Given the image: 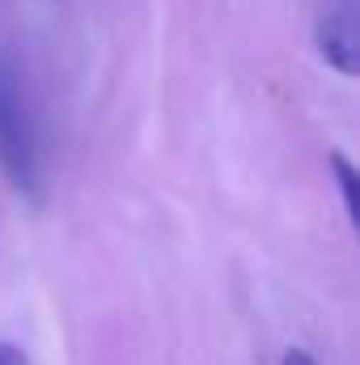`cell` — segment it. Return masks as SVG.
<instances>
[{"instance_id": "obj_1", "label": "cell", "mask_w": 360, "mask_h": 365, "mask_svg": "<svg viewBox=\"0 0 360 365\" xmlns=\"http://www.w3.org/2000/svg\"><path fill=\"white\" fill-rule=\"evenodd\" d=\"M0 166L21 195L30 200L43 195L38 128H34V110H30V98L13 60H0Z\"/></svg>"}, {"instance_id": "obj_2", "label": "cell", "mask_w": 360, "mask_h": 365, "mask_svg": "<svg viewBox=\"0 0 360 365\" xmlns=\"http://www.w3.org/2000/svg\"><path fill=\"white\" fill-rule=\"evenodd\" d=\"M318 51L327 56V64L335 73H344V77L356 73V17H352L348 0L322 17V26H318Z\"/></svg>"}, {"instance_id": "obj_3", "label": "cell", "mask_w": 360, "mask_h": 365, "mask_svg": "<svg viewBox=\"0 0 360 365\" xmlns=\"http://www.w3.org/2000/svg\"><path fill=\"white\" fill-rule=\"evenodd\" d=\"M327 170H331V179L339 187V200H344L348 217L356 221L360 217V187H356V166H352V158H348L344 149H331V153H327Z\"/></svg>"}, {"instance_id": "obj_4", "label": "cell", "mask_w": 360, "mask_h": 365, "mask_svg": "<svg viewBox=\"0 0 360 365\" xmlns=\"http://www.w3.org/2000/svg\"><path fill=\"white\" fill-rule=\"evenodd\" d=\"M0 365H30V357H26V349H21V344L0 340Z\"/></svg>"}, {"instance_id": "obj_5", "label": "cell", "mask_w": 360, "mask_h": 365, "mask_svg": "<svg viewBox=\"0 0 360 365\" xmlns=\"http://www.w3.org/2000/svg\"><path fill=\"white\" fill-rule=\"evenodd\" d=\"M280 365H318V361H314V357H309L305 349H288V353L280 357Z\"/></svg>"}]
</instances>
